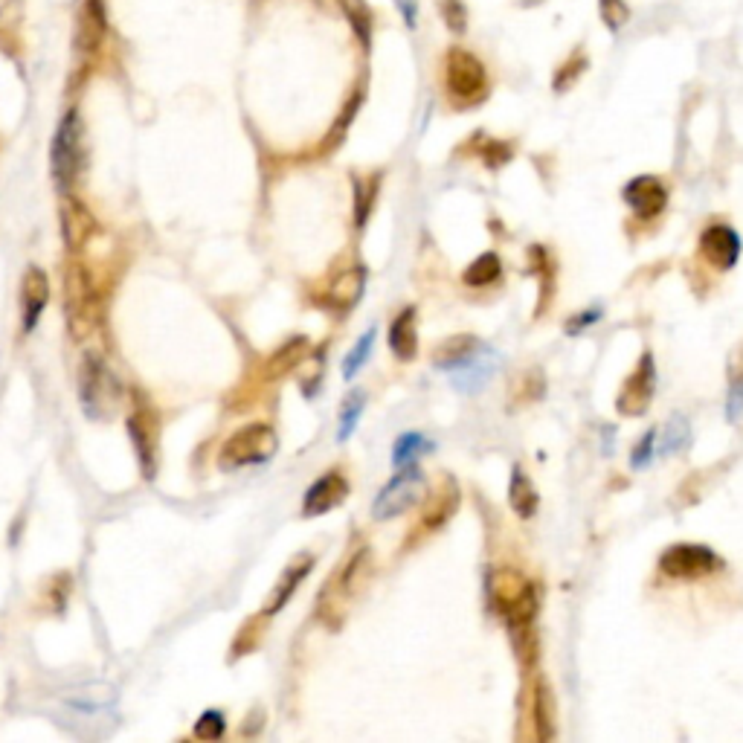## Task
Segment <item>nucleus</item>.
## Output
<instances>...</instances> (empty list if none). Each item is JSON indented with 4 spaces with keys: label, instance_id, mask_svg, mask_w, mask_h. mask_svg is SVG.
Returning a JSON list of instances; mask_svg holds the SVG:
<instances>
[{
    "label": "nucleus",
    "instance_id": "1",
    "mask_svg": "<svg viewBox=\"0 0 743 743\" xmlns=\"http://www.w3.org/2000/svg\"><path fill=\"white\" fill-rule=\"evenodd\" d=\"M445 90L456 108H471L488 96V70L474 53L453 47L445 56Z\"/></svg>",
    "mask_w": 743,
    "mask_h": 743
},
{
    "label": "nucleus",
    "instance_id": "2",
    "mask_svg": "<svg viewBox=\"0 0 743 743\" xmlns=\"http://www.w3.org/2000/svg\"><path fill=\"white\" fill-rule=\"evenodd\" d=\"M430 494V482L427 476L418 471L416 465L401 468V474H395L387 485L378 491L375 503H372V517L375 520H392L401 517L407 511L418 508Z\"/></svg>",
    "mask_w": 743,
    "mask_h": 743
},
{
    "label": "nucleus",
    "instance_id": "3",
    "mask_svg": "<svg viewBox=\"0 0 743 743\" xmlns=\"http://www.w3.org/2000/svg\"><path fill=\"white\" fill-rule=\"evenodd\" d=\"M85 169V128L76 111L61 119L53 140V178L61 192H70Z\"/></svg>",
    "mask_w": 743,
    "mask_h": 743
},
{
    "label": "nucleus",
    "instance_id": "4",
    "mask_svg": "<svg viewBox=\"0 0 743 743\" xmlns=\"http://www.w3.org/2000/svg\"><path fill=\"white\" fill-rule=\"evenodd\" d=\"M276 450H279V436L270 424H247L227 439L218 462L224 471L262 465V462L273 459Z\"/></svg>",
    "mask_w": 743,
    "mask_h": 743
},
{
    "label": "nucleus",
    "instance_id": "5",
    "mask_svg": "<svg viewBox=\"0 0 743 743\" xmlns=\"http://www.w3.org/2000/svg\"><path fill=\"white\" fill-rule=\"evenodd\" d=\"M723 566V561L717 558V552H712L709 546H700V543H677L671 549L662 552L659 558V572L674 578V581H697V578H706Z\"/></svg>",
    "mask_w": 743,
    "mask_h": 743
},
{
    "label": "nucleus",
    "instance_id": "6",
    "mask_svg": "<svg viewBox=\"0 0 743 743\" xmlns=\"http://www.w3.org/2000/svg\"><path fill=\"white\" fill-rule=\"evenodd\" d=\"M117 392L119 387L114 375H111V369L99 357H85V366H82V404H85L88 416H111L119 404Z\"/></svg>",
    "mask_w": 743,
    "mask_h": 743
},
{
    "label": "nucleus",
    "instance_id": "7",
    "mask_svg": "<svg viewBox=\"0 0 743 743\" xmlns=\"http://www.w3.org/2000/svg\"><path fill=\"white\" fill-rule=\"evenodd\" d=\"M654 392H656V363H654V355H651V352H645L642 360H639V366L630 372V378H627L625 384H622V389H619V398H616V413L625 418L642 416V413L651 407Z\"/></svg>",
    "mask_w": 743,
    "mask_h": 743
},
{
    "label": "nucleus",
    "instance_id": "8",
    "mask_svg": "<svg viewBox=\"0 0 743 743\" xmlns=\"http://www.w3.org/2000/svg\"><path fill=\"white\" fill-rule=\"evenodd\" d=\"M622 198L627 207L633 209V215H639L642 221H651L668 207V186L654 175H639L627 183Z\"/></svg>",
    "mask_w": 743,
    "mask_h": 743
},
{
    "label": "nucleus",
    "instance_id": "9",
    "mask_svg": "<svg viewBox=\"0 0 743 743\" xmlns=\"http://www.w3.org/2000/svg\"><path fill=\"white\" fill-rule=\"evenodd\" d=\"M741 236L726 227V224H712L703 230L700 236V253L709 259V265H714L717 270H732L741 259Z\"/></svg>",
    "mask_w": 743,
    "mask_h": 743
},
{
    "label": "nucleus",
    "instance_id": "10",
    "mask_svg": "<svg viewBox=\"0 0 743 743\" xmlns=\"http://www.w3.org/2000/svg\"><path fill=\"white\" fill-rule=\"evenodd\" d=\"M494 369H497V355L485 343L476 355H471L465 363H459V366H453L447 375H450V384L459 389V392L474 395L479 389H485V384L494 378Z\"/></svg>",
    "mask_w": 743,
    "mask_h": 743
},
{
    "label": "nucleus",
    "instance_id": "11",
    "mask_svg": "<svg viewBox=\"0 0 743 743\" xmlns=\"http://www.w3.org/2000/svg\"><path fill=\"white\" fill-rule=\"evenodd\" d=\"M346 497H349V482H346V476L337 474V471H328V474L320 476V479L305 491L302 508H305L308 517H320V514H328L334 506H340Z\"/></svg>",
    "mask_w": 743,
    "mask_h": 743
},
{
    "label": "nucleus",
    "instance_id": "12",
    "mask_svg": "<svg viewBox=\"0 0 743 743\" xmlns=\"http://www.w3.org/2000/svg\"><path fill=\"white\" fill-rule=\"evenodd\" d=\"M21 299H24V328L32 331L41 311L47 308L50 302V282H47V273L41 268H27L24 273V285H21Z\"/></svg>",
    "mask_w": 743,
    "mask_h": 743
},
{
    "label": "nucleus",
    "instance_id": "13",
    "mask_svg": "<svg viewBox=\"0 0 743 743\" xmlns=\"http://www.w3.org/2000/svg\"><path fill=\"white\" fill-rule=\"evenodd\" d=\"M389 349L398 360H413L418 355L416 308H404L389 326Z\"/></svg>",
    "mask_w": 743,
    "mask_h": 743
},
{
    "label": "nucleus",
    "instance_id": "14",
    "mask_svg": "<svg viewBox=\"0 0 743 743\" xmlns=\"http://www.w3.org/2000/svg\"><path fill=\"white\" fill-rule=\"evenodd\" d=\"M482 346L485 343L479 337H474V334H456V337H450L445 343H439V349L433 352V366L442 369V372H450L453 366H459V363H465L471 355H476Z\"/></svg>",
    "mask_w": 743,
    "mask_h": 743
},
{
    "label": "nucleus",
    "instance_id": "15",
    "mask_svg": "<svg viewBox=\"0 0 743 743\" xmlns=\"http://www.w3.org/2000/svg\"><path fill=\"white\" fill-rule=\"evenodd\" d=\"M131 436H134V445H137V456L146 468V476H154V453H157V427H154V418L151 413H143L137 410L131 416Z\"/></svg>",
    "mask_w": 743,
    "mask_h": 743
},
{
    "label": "nucleus",
    "instance_id": "16",
    "mask_svg": "<svg viewBox=\"0 0 743 743\" xmlns=\"http://www.w3.org/2000/svg\"><path fill=\"white\" fill-rule=\"evenodd\" d=\"M508 503L511 508L520 514V517H535L537 506H540V497H537L535 491V482L529 479V474L520 468V465H514L511 468V482H508Z\"/></svg>",
    "mask_w": 743,
    "mask_h": 743
},
{
    "label": "nucleus",
    "instance_id": "17",
    "mask_svg": "<svg viewBox=\"0 0 743 743\" xmlns=\"http://www.w3.org/2000/svg\"><path fill=\"white\" fill-rule=\"evenodd\" d=\"M61 218H64V238H67L70 247H82V244L93 236V230H96L93 215H90L88 207L79 204L76 198H70V201L64 204Z\"/></svg>",
    "mask_w": 743,
    "mask_h": 743
},
{
    "label": "nucleus",
    "instance_id": "18",
    "mask_svg": "<svg viewBox=\"0 0 743 743\" xmlns=\"http://www.w3.org/2000/svg\"><path fill=\"white\" fill-rule=\"evenodd\" d=\"M108 27L105 18V0H85L82 18H79V50H96Z\"/></svg>",
    "mask_w": 743,
    "mask_h": 743
},
{
    "label": "nucleus",
    "instance_id": "19",
    "mask_svg": "<svg viewBox=\"0 0 743 743\" xmlns=\"http://www.w3.org/2000/svg\"><path fill=\"white\" fill-rule=\"evenodd\" d=\"M311 566H314V558H311V555H299V561H294V564L282 572V578H279L276 590L270 593L265 613H276V610H282V607H285V601L297 593L299 581L311 572Z\"/></svg>",
    "mask_w": 743,
    "mask_h": 743
},
{
    "label": "nucleus",
    "instance_id": "20",
    "mask_svg": "<svg viewBox=\"0 0 743 743\" xmlns=\"http://www.w3.org/2000/svg\"><path fill=\"white\" fill-rule=\"evenodd\" d=\"M363 285H366V270L363 268H352L346 273H340L334 282H331V291H328V299L331 305H340V308H352L360 294H363Z\"/></svg>",
    "mask_w": 743,
    "mask_h": 743
},
{
    "label": "nucleus",
    "instance_id": "21",
    "mask_svg": "<svg viewBox=\"0 0 743 743\" xmlns=\"http://www.w3.org/2000/svg\"><path fill=\"white\" fill-rule=\"evenodd\" d=\"M743 416V349L729 357V389H726V418L741 421Z\"/></svg>",
    "mask_w": 743,
    "mask_h": 743
},
{
    "label": "nucleus",
    "instance_id": "22",
    "mask_svg": "<svg viewBox=\"0 0 743 743\" xmlns=\"http://www.w3.org/2000/svg\"><path fill=\"white\" fill-rule=\"evenodd\" d=\"M497 279H503V265H500V256H497V253H482L474 265L462 273V282L471 285V288L494 285Z\"/></svg>",
    "mask_w": 743,
    "mask_h": 743
},
{
    "label": "nucleus",
    "instance_id": "23",
    "mask_svg": "<svg viewBox=\"0 0 743 743\" xmlns=\"http://www.w3.org/2000/svg\"><path fill=\"white\" fill-rule=\"evenodd\" d=\"M433 450V442H427L421 433H404L395 439V447H392V465L395 468H407V465H416L418 456L430 453Z\"/></svg>",
    "mask_w": 743,
    "mask_h": 743
},
{
    "label": "nucleus",
    "instance_id": "24",
    "mask_svg": "<svg viewBox=\"0 0 743 743\" xmlns=\"http://www.w3.org/2000/svg\"><path fill=\"white\" fill-rule=\"evenodd\" d=\"M691 439V427H688V418L685 416H671L668 424L662 427V442L656 447L659 456H677L680 450L688 447Z\"/></svg>",
    "mask_w": 743,
    "mask_h": 743
},
{
    "label": "nucleus",
    "instance_id": "25",
    "mask_svg": "<svg viewBox=\"0 0 743 743\" xmlns=\"http://www.w3.org/2000/svg\"><path fill=\"white\" fill-rule=\"evenodd\" d=\"M378 186H381V172H375L372 178L357 180L355 189V224L363 227L369 221V212L375 207V198H378Z\"/></svg>",
    "mask_w": 743,
    "mask_h": 743
},
{
    "label": "nucleus",
    "instance_id": "26",
    "mask_svg": "<svg viewBox=\"0 0 743 743\" xmlns=\"http://www.w3.org/2000/svg\"><path fill=\"white\" fill-rule=\"evenodd\" d=\"M363 407H366V392H363V389L349 392V398H346L343 407H340V430H337V439H340V442H346V439L355 433Z\"/></svg>",
    "mask_w": 743,
    "mask_h": 743
},
{
    "label": "nucleus",
    "instance_id": "27",
    "mask_svg": "<svg viewBox=\"0 0 743 743\" xmlns=\"http://www.w3.org/2000/svg\"><path fill=\"white\" fill-rule=\"evenodd\" d=\"M372 346H375V328H369V331L357 340L355 349L349 352V357L343 360V378H346V381H352L357 372L366 366V360L372 355Z\"/></svg>",
    "mask_w": 743,
    "mask_h": 743
},
{
    "label": "nucleus",
    "instance_id": "28",
    "mask_svg": "<svg viewBox=\"0 0 743 743\" xmlns=\"http://www.w3.org/2000/svg\"><path fill=\"white\" fill-rule=\"evenodd\" d=\"M305 346H308V340L305 337H297V340H291L285 349H279V355L270 360V375H282V372H288L291 366H297V360L305 355Z\"/></svg>",
    "mask_w": 743,
    "mask_h": 743
},
{
    "label": "nucleus",
    "instance_id": "29",
    "mask_svg": "<svg viewBox=\"0 0 743 743\" xmlns=\"http://www.w3.org/2000/svg\"><path fill=\"white\" fill-rule=\"evenodd\" d=\"M442 6V18H445L447 30L453 35H465L468 30V6L462 0H439Z\"/></svg>",
    "mask_w": 743,
    "mask_h": 743
},
{
    "label": "nucleus",
    "instance_id": "30",
    "mask_svg": "<svg viewBox=\"0 0 743 743\" xmlns=\"http://www.w3.org/2000/svg\"><path fill=\"white\" fill-rule=\"evenodd\" d=\"M598 9H601V18L610 30H622L630 18V9H627L625 0H598Z\"/></svg>",
    "mask_w": 743,
    "mask_h": 743
},
{
    "label": "nucleus",
    "instance_id": "31",
    "mask_svg": "<svg viewBox=\"0 0 743 743\" xmlns=\"http://www.w3.org/2000/svg\"><path fill=\"white\" fill-rule=\"evenodd\" d=\"M195 735L204 738V741H218L224 735V714L221 712H204L198 726H195Z\"/></svg>",
    "mask_w": 743,
    "mask_h": 743
},
{
    "label": "nucleus",
    "instance_id": "32",
    "mask_svg": "<svg viewBox=\"0 0 743 743\" xmlns=\"http://www.w3.org/2000/svg\"><path fill=\"white\" fill-rule=\"evenodd\" d=\"M656 453V430H648L645 436H642V442L633 447V453H630V465L639 471V468H648L651 465V459H654Z\"/></svg>",
    "mask_w": 743,
    "mask_h": 743
},
{
    "label": "nucleus",
    "instance_id": "33",
    "mask_svg": "<svg viewBox=\"0 0 743 743\" xmlns=\"http://www.w3.org/2000/svg\"><path fill=\"white\" fill-rule=\"evenodd\" d=\"M584 67H587V61H584V56H575L572 61H566L564 67L558 70V76H555V90L561 93V90H566L569 85H575V79L584 73Z\"/></svg>",
    "mask_w": 743,
    "mask_h": 743
},
{
    "label": "nucleus",
    "instance_id": "34",
    "mask_svg": "<svg viewBox=\"0 0 743 743\" xmlns=\"http://www.w3.org/2000/svg\"><path fill=\"white\" fill-rule=\"evenodd\" d=\"M601 314H604L601 308H587V311H581L578 317H572V320L566 323V331H569V334H581L584 328L595 326V323L601 320Z\"/></svg>",
    "mask_w": 743,
    "mask_h": 743
},
{
    "label": "nucleus",
    "instance_id": "35",
    "mask_svg": "<svg viewBox=\"0 0 743 743\" xmlns=\"http://www.w3.org/2000/svg\"><path fill=\"white\" fill-rule=\"evenodd\" d=\"M482 160L491 169H497V166H503V163L511 160V146H506V143H488V149L482 151Z\"/></svg>",
    "mask_w": 743,
    "mask_h": 743
},
{
    "label": "nucleus",
    "instance_id": "36",
    "mask_svg": "<svg viewBox=\"0 0 743 743\" xmlns=\"http://www.w3.org/2000/svg\"><path fill=\"white\" fill-rule=\"evenodd\" d=\"M395 6H398V12H401V18H404L407 30H416V27H418V0H395Z\"/></svg>",
    "mask_w": 743,
    "mask_h": 743
}]
</instances>
